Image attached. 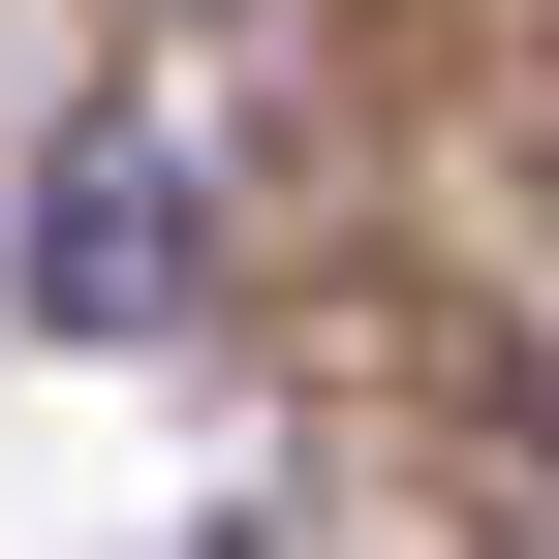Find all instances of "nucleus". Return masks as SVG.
<instances>
[{"label":"nucleus","instance_id":"obj_1","mask_svg":"<svg viewBox=\"0 0 559 559\" xmlns=\"http://www.w3.org/2000/svg\"><path fill=\"white\" fill-rule=\"evenodd\" d=\"M32 280H62V311H124V280H187V156H94V187L32 218Z\"/></svg>","mask_w":559,"mask_h":559}]
</instances>
